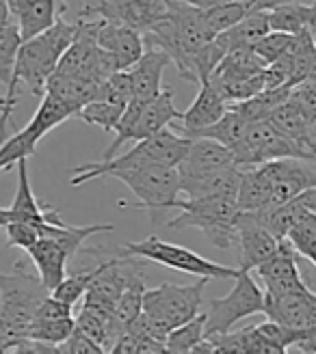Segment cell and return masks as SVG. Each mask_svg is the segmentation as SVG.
<instances>
[{
	"label": "cell",
	"mask_w": 316,
	"mask_h": 354,
	"mask_svg": "<svg viewBox=\"0 0 316 354\" xmlns=\"http://www.w3.org/2000/svg\"><path fill=\"white\" fill-rule=\"evenodd\" d=\"M76 32H78V22H65L61 15L48 30L37 35V37L22 41L15 59L11 84L7 86L5 93V109L0 111V143L5 140L9 119L17 104L15 97L17 84L24 82L33 91V95L44 97L48 91V80L57 72V65L63 57V52L74 41Z\"/></svg>",
	"instance_id": "6da1fadb"
},
{
	"label": "cell",
	"mask_w": 316,
	"mask_h": 354,
	"mask_svg": "<svg viewBox=\"0 0 316 354\" xmlns=\"http://www.w3.org/2000/svg\"><path fill=\"white\" fill-rule=\"evenodd\" d=\"M191 138L180 136L171 132L169 128H163L161 132H156L148 138L137 140V145L121 153L113 156L109 160H98V162H85L74 167L72 171V186H80L96 177H111L115 171H124V169H137V167H146V165H167V167H178L182 162L184 153L188 151Z\"/></svg>",
	"instance_id": "7a4b0ae2"
},
{
	"label": "cell",
	"mask_w": 316,
	"mask_h": 354,
	"mask_svg": "<svg viewBox=\"0 0 316 354\" xmlns=\"http://www.w3.org/2000/svg\"><path fill=\"white\" fill-rule=\"evenodd\" d=\"M210 279L200 277L198 283L178 286L161 283L158 288H148L143 296V320L154 337L163 339L167 335L204 311V288Z\"/></svg>",
	"instance_id": "3957f363"
},
{
	"label": "cell",
	"mask_w": 316,
	"mask_h": 354,
	"mask_svg": "<svg viewBox=\"0 0 316 354\" xmlns=\"http://www.w3.org/2000/svg\"><path fill=\"white\" fill-rule=\"evenodd\" d=\"M169 209H180V214L167 221L169 229L198 227L217 249L227 251L236 246V221L238 203L225 197H200V199H173Z\"/></svg>",
	"instance_id": "277c9868"
},
{
	"label": "cell",
	"mask_w": 316,
	"mask_h": 354,
	"mask_svg": "<svg viewBox=\"0 0 316 354\" xmlns=\"http://www.w3.org/2000/svg\"><path fill=\"white\" fill-rule=\"evenodd\" d=\"M113 255L119 257H137V259H148L154 263H161L165 268L206 277V279H236L238 268H230V266H221L217 261H210L198 253H193L180 244H171L161 240L156 234H150L141 242H128L124 246L113 251Z\"/></svg>",
	"instance_id": "5b68a950"
},
{
	"label": "cell",
	"mask_w": 316,
	"mask_h": 354,
	"mask_svg": "<svg viewBox=\"0 0 316 354\" xmlns=\"http://www.w3.org/2000/svg\"><path fill=\"white\" fill-rule=\"evenodd\" d=\"M50 296L40 274L26 270L24 261L13 263L9 274L0 272V307L17 337H28V328L40 305Z\"/></svg>",
	"instance_id": "8992f818"
},
{
	"label": "cell",
	"mask_w": 316,
	"mask_h": 354,
	"mask_svg": "<svg viewBox=\"0 0 316 354\" xmlns=\"http://www.w3.org/2000/svg\"><path fill=\"white\" fill-rule=\"evenodd\" d=\"M111 177L124 182L137 201H119L121 207H137V209H146L154 214H161L167 212L173 199H178V194L182 192L180 186V171L178 167H167V165H146V167H137V169H124V171H115Z\"/></svg>",
	"instance_id": "52a82bcc"
},
{
	"label": "cell",
	"mask_w": 316,
	"mask_h": 354,
	"mask_svg": "<svg viewBox=\"0 0 316 354\" xmlns=\"http://www.w3.org/2000/svg\"><path fill=\"white\" fill-rule=\"evenodd\" d=\"M258 313H265V292L249 270H240L230 294L206 303V337L230 333L236 322Z\"/></svg>",
	"instance_id": "ba28073f"
},
{
	"label": "cell",
	"mask_w": 316,
	"mask_h": 354,
	"mask_svg": "<svg viewBox=\"0 0 316 354\" xmlns=\"http://www.w3.org/2000/svg\"><path fill=\"white\" fill-rule=\"evenodd\" d=\"M232 153L238 169L260 167L271 160H279V158H306V160L316 162L314 156L304 145H299L284 132H279L269 119L252 121L247 134L232 149Z\"/></svg>",
	"instance_id": "9c48e42d"
},
{
	"label": "cell",
	"mask_w": 316,
	"mask_h": 354,
	"mask_svg": "<svg viewBox=\"0 0 316 354\" xmlns=\"http://www.w3.org/2000/svg\"><path fill=\"white\" fill-rule=\"evenodd\" d=\"M258 169L271 184V209L308 188H316V162L306 158H279Z\"/></svg>",
	"instance_id": "30bf717a"
},
{
	"label": "cell",
	"mask_w": 316,
	"mask_h": 354,
	"mask_svg": "<svg viewBox=\"0 0 316 354\" xmlns=\"http://www.w3.org/2000/svg\"><path fill=\"white\" fill-rule=\"evenodd\" d=\"M265 315L290 330L316 337V292L308 286L286 294L265 292Z\"/></svg>",
	"instance_id": "8fae6325"
},
{
	"label": "cell",
	"mask_w": 316,
	"mask_h": 354,
	"mask_svg": "<svg viewBox=\"0 0 316 354\" xmlns=\"http://www.w3.org/2000/svg\"><path fill=\"white\" fill-rule=\"evenodd\" d=\"M282 240L273 236L271 229L254 212H240L236 221V246L240 249V270H256L258 266L269 259Z\"/></svg>",
	"instance_id": "7c38bea8"
},
{
	"label": "cell",
	"mask_w": 316,
	"mask_h": 354,
	"mask_svg": "<svg viewBox=\"0 0 316 354\" xmlns=\"http://www.w3.org/2000/svg\"><path fill=\"white\" fill-rule=\"evenodd\" d=\"M297 257H299V253L292 249V244L288 240H282L277 251L258 266L256 272L260 281L265 283L267 294H286L306 288L299 266H297Z\"/></svg>",
	"instance_id": "4fadbf2b"
},
{
	"label": "cell",
	"mask_w": 316,
	"mask_h": 354,
	"mask_svg": "<svg viewBox=\"0 0 316 354\" xmlns=\"http://www.w3.org/2000/svg\"><path fill=\"white\" fill-rule=\"evenodd\" d=\"M98 44L111 52L121 69H130L146 52L143 32L121 20H111V17H102Z\"/></svg>",
	"instance_id": "5bb4252c"
},
{
	"label": "cell",
	"mask_w": 316,
	"mask_h": 354,
	"mask_svg": "<svg viewBox=\"0 0 316 354\" xmlns=\"http://www.w3.org/2000/svg\"><path fill=\"white\" fill-rule=\"evenodd\" d=\"M227 167H236L232 149L217 143L215 138L198 136L191 138L188 151L178 165V171H180V180H193V177L210 175Z\"/></svg>",
	"instance_id": "9a60e30c"
},
{
	"label": "cell",
	"mask_w": 316,
	"mask_h": 354,
	"mask_svg": "<svg viewBox=\"0 0 316 354\" xmlns=\"http://www.w3.org/2000/svg\"><path fill=\"white\" fill-rule=\"evenodd\" d=\"M171 65V57L165 50L148 46L146 52L141 55L128 72L132 78V93L134 100H152L163 91V72Z\"/></svg>",
	"instance_id": "2e32d148"
},
{
	"label": "cell",
	"mask_w": 316,
	"mask_h": 354,
	"mask_svg": "<svg viewBox=\"0 0 316 354\" xmlns=\"http://www.w3.org/2000/svg\"><path fill=\"white\" fill-rule=\"evenodd\" d=\"M167 11L169 0H104L98 15L121 20L146 32L154 22L165 17Z\"/></svg>",
	"instance_id": "e0dca14e"
},
{
	"label": "cell",
	"mask_w": 316,
	"mask_h": 354,
	"mask_svg": "<svg viewBox=\"0 0 316 354\" xmlns=\"http://www.w3.org/2000/svg\"><path fill=\"white\" fill-rule=\"evenodd\" d=\"M227 111V102L223 100V95L217 91V86L206 80L200 84V93L188 106V111L182 113V132L188 138H195L204 128L217 123L223 113Z\"/></svg>",
	"instance_id": "ac0fdd59"
},
{
	"label": "cell",
	"mask_w": 316,
	"mask_h": 354,
	"mask_svg": "<svg viewBox=\"0 0 316 354\" xmlns=\"http://www.w3.org/2000/svg\"><path fill=\"white\" fill-rule=\"evenodd\" d=\"M9 214H11V221H35V223L63 221L59 209L50 205H40L37 199H35V192L28 180V158L17 162V190H15L13 203L9 207Z\"/></svg>",
	"instance_id": "d6986e66"
},
{
	"label": "cell",
	"mask_w": 316,
	"mask_h": 354,
	"mask_svg": "<svg viewBox=\"0 0 316 354\" xmlns=\"http://www.w3.org/2000/svg\"><path fill=\"white\" fill-rule=\"evenodd\" d=\"M26 253H28L30 261L35 263V268H37L42 283L52 294V290L67 277L65 274L67 261H69L67 253L61 249L59 242H55L52 238H46V236H42Z\"/></svg>",
	"instance_id": "ffe728a7"
},
{
	"label": "cell",
	"mask_w": 316,
	"mask_h": 354,
	"mask_svg": "<svg viewBox=\"0 0 316 354\" xmlns=\"http://www.w3.org/2000/svg\"><path fill=\"white\" fill-rule=\"evenodd\" d=\"M308 212H316V188H308L299 192L290 201L265 212V214H260V218L265 221V225L271 229L277 240H286L290 227L304 214H308Z\"/></svg>",
	"instance_id": "44dd1931"
},
{
	"label": "cell",
	"mask_w": 316,
	"mask_h": 354,
	"mask_svg": "<svg viewBox=\"0 0 316 354\" xmlns=\"http://www.w3.org/2000/svg\"><path fill=\"white\" fill-rule=\"evenodd\" d=\"M173 95L175 93L171 86H163L161 93L143 104L141 117H139V123H137V140L148 138L156 132H161L163 128H167L171 121L182 119V113L175 109V104H173Z\"/></svg>",
	"instance_id": "7402d4cb"
},
{
	"label": "cell",
	"mask_w": 316,
	"mask_h": 354,
	"mask_svg": "<svg viewBox=\"0 0 316 354\" xmlns=\"http://www.w3.org/2000/svg\"><path fill=\"white\" fill-rule=\"evenodd\" d=\"M269 30H271L269 13L267 11H252V13L245 15L238 24H234L232 28L219 32L215 37V41L221 46V50L227 55V52L238 50V48H254Z\"/></svg>",
	"instance_id": "603a6c76"
},
{
	"label": "cell",
	"mask_w": 316,
	"mask_h": 354,
	"mask_svg": "<svg viewBox=\"0 0 316 354\" xmlns=\"http://www.w3.org/2000/svg\"><path fill=\"white\" fill-rule=\"evenodd\" d=\"M40 234L46 238H52L55 242H59L61 249L67 253V257L72 259L80 249L87 238H91L96 234H104V232H113L111 223H102V225H67L65 221L52 223V221H42L37 223Z\"/></svg>",
	"instance_id": "cb8c5ba5"
},
{
	"label": "cell",
	"mask_w": 316,
	"mask_h": 354,
	"mask_svg": "<svg viewBox=\"0 0 316 354\" xmlns=\"http://www.w3.org/2000/svg\"><path fill=\"white\" fill-rule=\"evenodd\" d=\"M65 11H67L65 0H37V3H33L24 11L13 15L17 26H20L22 41L37 37V35L48 30Z\"/></svg>",
	"instance_id": "d4e9b609"
},
{
	"label": "cell",
	"mask_w": 316,
	"mask_h": 354,
	"mask_svg": "<svg viewBox=\"0 0 316 354\" xmlns=\"http://www.w3.org/2000/svg\"><path fill=\"white\" fill-rule=\"evenodd\" d=\"M240 186H238V209L254 212V214H265L271 209V184L258 167L240 169Z\"/></svg>",
	"instance_id": "484cf974"
},
{
	"label": "cell",
	"mask_w": 316,
	"mask_h": 354,
	"mask_svg": "<svg viewBox=\"0 0 316 354\" xmlns=\"http://www.w3.org/2000/svg\"><path fill=\"white\" fill-rule=\"evenodd\" d=\"M100 91V82L87 76H69V74H59L55 72L48 80V91L46 93H55L61 100H65L69 106H74L76 115L82 106L96 100Z\"/></svg>",
	"instance_id": "4316f807"
},
{
	"label": "cell",
	"mask_w": 316,
	"mask_h": 354,
	"mask_svg": "<svg viewBox=\"0 0 316 354\" xmlns=\"http://www.w3.org/2000/svg\"><path fill=\"white\" fill-rule=\"evenodd\" d=\"M72 117H76L74 106H69L65 100H61L55 93H46L42 97L40 109L35 111L33 119L26 123V128L42 140L50 130H55L57 126H61L63 121L72 119Z\"/></svg>",
	"instance_id": "83f0119b"
},
{
	"label": "cell",
	"mask_w": 316,
	"mask_h": 354,
	"mask_svg": "<svg viewBox=\"0 0 316 354\" xmlns=\"http://www.w3.org/2000/svg\"><path fill=\"white\" fill-rule=\"evenodd\" d=\"M269 121L273 123V126L284 132L286 136H290L292 140H297L299 145H304L316 160V153L310 145V130H308V117L304 115V111L299 109V104H297L295 100H286L282 106H277V109L273 111V115L269 117Z\"/></svg>",
	"instance_id": "f1b7e54d"
},
{
	"label": "cell",
	"mask_w": 316,
	"mask_h": 354,
	"mask_svg": "<svg viewBox=\"0 0 316 354\" xmlns=\"http://www.w3.org/2000/svg\"><path fill=\"white\" fill-rule=\"evenodd\" d=\"M290 91H292V86H288V84L275 86V88H262V91L256 93L254 97L243 100V102H234L230 106L236 109L249 123L252 121H265L273 115V111L277 109V106H282L290 97Z\"/></svg>",
	"instance_id": "f546056e"
},
{
	"label": "cell",
	"mask_w": 316,
	"mask_h": 354,
	"mask_svg": "<svg viewBox=\"0 0 316 354\" xmlns=\"http://www.w3.org/2000/svg\"><path fill=\"white\" fill-rule=\"evenodd\" d=\"M247 128H249V121L245 119L236 109H232V106L227 104V111L223 113V117L217 123H213V126L204 128L198 136L215 138L217 143L225 145L227 149H234L245 138V134H247Z\"/></svg>",
	"instance_id": "4dcf8cb0"
},
{
	"label": "cell",
	"mask_w": 316,
	"mask_h": 354,
	"mask_svg": "<svg viewBox=\"0 0 316 354\" xmlns=\"http://www.w3.org/2000/svg\"><path fill=\"white\" fill-rule=\"evenodd\" d=\"M20 46H22L20 26H17L15 17H11V20L0 24V84L5 86L11 84Z\"/></svg>",
	"instance_id": "1f68e13d"
},
{
	"label": "cell",
	"mask_w": 316,
	"mask_h": 354,
	"mask_svg": "<svg viewBox=\"0 0 316 354\" xmlns=\"http://www.w3.org/2000/svg\"><path fill=\"white\" fill-rule=\"evenodd\" d=\"M312 11H314V3L312 5H282V7H275V9L267 11L269 13V26H271V30H282V32L297 35V32L310 28Z\"/></svg>",
	"instance_id": "d6a6232c"
},
{
	"label": "cell",
	"mask_w": 316,
	"mask_h": 354,
	"mask_svg": "<svg viewBox=\"0 0 316 354\" xmlns=\"http://www.w3.org/2000/svg\"><path fill=\"white\" fill-rule=\"evenodd\" d=\"M206 311H202L200 315H195L193 320L175 326L167 337H165V346L167 352H175V354H184V352H193L198 344H202L206 339Z\"/></svg>",
	"instance_id": "836d02e7"
},
{
	"label": "cell",
	"mask_w": 316,
	"mask_h": 354,
	"mask_svg": "<svg viewBox=\"0 0 316 354\" xmlns=\"http://www.w3.org/2000/svg\"><path fill=\"white\" fill-rule=\"evenodd\" d=\"M40 138L35 136L28 128H22L7 140L0 143V171H9L13 165H17L24 158H30L37 151Z\"/></svg>",
	"instance_id": "e575fe53"
},
{
	"label": "cell",
	"mask_w": 316,
	"mask_h": 354,
	"mask_svg": "<svg viewBox=\"0 0 316 354\" xmlns=\"http://www.w3.org/2000/svg\"><path fill=\"white\" fill-rule=\"evenodd\" d=\"M124 111H126V106L113 104L109 100H94L87 106H82L76 117L85 123H89V126L102 128L104 132H115Z\"/></svg>",
	"instance_id": "d590c367"
},
{
	"label": "cell",
	"mask_w": 316,
	"mask_h": 354,
	"mask_svg": "<svg viewBox=\"0 0 316 354\" xmlns=\"http://www.w3.org/2000/svg\"><path fill=\"white\" fill-rule=\"evenodd\" d=\"M111 352H115V354H119V352L121 354H161V352H167V346L163 339L154 337L150 333L126 328Z\"/></svg>",
	"instance_id": "8d00e7d4"
},
{
	"label": "cell",
	"mask_w": 316,
	"mask_h": 354,
	"mask_svg": "<svg viewBox=\"0 0 316 354\" xmlns=\"http://www.w3.org/2000/svg\"><path fill=\"white\" fill-rule=\"evenodd\" d=\"M247 13H252V11H249L247 5H245V0H232V3L204 9L206 24H208L210 30L215 32V37H217L219 32H223L227 28H232L234 24H238Z\"/></svg>",
	"instance_id": "74e56055"
},
{
	"label": "cell",
	"mask_w": 316,
	"mask_h": 354,
	"mask_svg": "<svg viewBox=\"0 0 316 354\" xmlns=\"http://www.w3.org/2000/svg\"><path fill=\"white\" fill-rule=\"evenodd\" d=\"M146 290H148L146 288V281H143L141 274H139V277H134L128 283L126 290L121 292V296L117 300V315H119V320L124 322L126 326L143 313V296H146Z\"/></svg>",
	"instance_id": "f35d334b"
},
{
	"label": "cell",
	"mask_w": 316,
	"mask_h": 354,
	"mask_svg": "<svg viewBox=\"0 0 316 354\" xmlns=\"http://www.w3.org/2000/svg\"><path fill=\"white\" fill-rule=\"evenodd\" d=\"M286 240L301 257L310 259L316 253V212H308L297 221L290 227Z\"/></svg>",
	"instance_id": "ab89813d"
},
{
	"label": "cell",
	"mask_w": 316,
	"mask_h": 354,
	"mask_svg": "<svg viewBox=\"0 0 316 354\" xmlns=\"http://www.w3.org/2000/svg\"><path fill=\"white\" fill-rule=\"evenodd\" d=\"M98 270H100V266H96L94 270H82V272H76V274H67L59 283V286L52 290V296L74 307L78 300L85 296V292L89 290V286H91L94 277L98 274Z\"/></svg>",
	"instance_id": "60d3db41"
},
{
	"label": "cell",
	"mask_w": 316,
	"mask_h": 354,
	"mask_svg": "<svg viewBox=\"0 0 316 354\" xmlns=\"http://www.w3.org/2000/svg\"><path fill=\"white\" fill-rule=\"evenodd\" d=\"M292 41H295V35H290V32L269 30V32L265 35V37H262V39L254 46V50H256V55L269 65V63L277 61L279 57H284L286 52L290 50Z\"/></svg>",
	"instance_id": "b9f144b4"
},
{
	"label": "cell",
	"mask_w": 316,
	"mask_h": 354,
	"mask_svg": "<svg viewBox=\"0 0 316 354\" xmlns=\"http://www.w3.org/2000/svg\"><path fill=\"white\" fill-rule=\"evenodd\" d=\"M5 232H7V246H15V249L22 251H28L42 238L40 227L35 221H9Z\"/></svg>",
	"instance_id": "7bdbcfd3"
},
{
	"label": "cell",
	"mask_w": 316,
	"mask_h": 354,
	"mask_svg": "<svg viewBox=\"0 0 316 354\" xmlns=\"http://www.w3.org/2000/svg\"><path fill=\"white\" fill-rule=\"evenodd\" d=\"M59 352H67V354H100L104 352V348L94 342L89 335H85L82 330L74 328V333L59 346Z\"/></svg>",
	"instance_id": "ee69618b"
},
{
	"label": "cell",
	"mask_w": 316,
	"mask_h": 354,
	"mask_svg": "<svg viewBox=\"0 0 316 354\" xmlns=\"http://www.w3.org/2000/svg\"><path fill=\"white\" fill-rule=\"evenodd\" d=\"M20 339L22 337H17V335L11 330L9 322L5 320V315H3V307H0V352H15Z\"/></svg>",
	"instance_id": "f6af8a7d"
},
{
	"label": "cell",
	"mask_w": 316,
	"mask_h": 354,
	"mask_svg": "<svg viewBox=\"0 0 316 354\" xmlns=\"http://www.w3.org/2000/svg\"><path fill=\"white\" fill-rule=\"evenodd\" d=\"M316 0H245L249 11H271L282 5H312Z\"/></svg>",
	"instance_id": "bcb514c9"
},
{
	"label": "cell",
	"mask_w": 316,
	"mask_h": 354,
	"mask_svg": "<svg viewBox=\"0 0 316 354\" xmlns=\"http://www.w3.org/2000/svg\"><path fill=\"white\" fill-rule=\"evenodd\" d=\"M85 3V9L80 11V17H94L98 15L100 7L104 5V0H82Z\"/></svg>",
	"instance_id": "7dc6e473"
},
{
	"label": "cell",
	"mask_w": 316,
	"mask_h": 354,
	"mask_svg": "<svg viewBox=\"0 0 316 354\" xmlns=\"http://www.w3.org/2000/svg\"><path fill=\"white\" fill-rule=\"evenodd\" d=\"M184 3H188L193 7H200V9H210V7H217V5L232 3V0H184Z\"/></svg>",
	"instance_id": "c3c4849f"
},
{
	"label": "cell",
	"mask_w": 316,
	"mask_h": 354,
	"mask_svg": "<svg viewBox=\"0 0 316 354\" xmlns=\"http://www.w3.org/2000/svg\"><path fill=\"white\" fill-rule=\"evenodd\" d=\"M33 3H37V0H9L11 15H17V13H20V11H24L26 7H30Z\"/></svg>",
	"instance_id": "681fc988"
},
{
	"label": "cell",
	"mask_w": 316,
	"mask_h": 354,
	"mask_svg": "<svg viewBox=\"0 0 316 354\" xmlns=\"http://www.w3.org/2000/svg\"><path fill=\"white\" fill-rule=\"evenodd\" d=\"M11 7H9V0H0V24L11 20Z\"/></svg>",
	"instance_id": "f907efd6"
},
{
	"label": "cell",
	"mask_w": 316,
	"mask_h": 354,
	"mask_svg": "<svg viewBox=\"0 0 316 354\" xmlns=\"http://www.w3.org/2000/svg\"><path fill=\"white\" fill-rule=\"evenodd\" d=\"M9 221H11V214H9V207L5 209V207H0V227H7L9 225Z\"/></svg>",
	"instance_id": "816d5d0a"
},
{
	"label": "cell",
	"mask_w": 316,
	"mask_h": 354,
	"mask_svg": "<svg viewBox=\"0 0 316 354\" xmlns=\"http://www.w3.org/2000/svg\"><path fill=\"white\" fill-rule=\"evenodd\" d=\"M310 30L316 32V3H314V11H312V22H310Z\"/></svg>",
	"instance_id": "f5cc1de1"
},
{
	"label": "cell",
	"mask_w": 316,
	"mask_h": 354,
	"mask_svg": "<svg viewBox=\"0 0 316 354\" xmlns=\"http://www.w3.org/2000/svg\"><path fill=\"white\" fill-rule=\"evenodd\" d=\"M5 109V97H0V111Z\"/></svg>",
	"instance_id": "db71d44e"
},
{
	"label": "cell",
	"mask_w": 316,
	"mask_h": 354,
	"mask_svg": "<svg viewBox=\"0 0 316 354\" xmlns=\"http://www.w3.org/2000/svg\"><path fill=\"white\" fill-rule=\"evenodd\" d=\"M310 261H312V263H314V266H316V253H314V255H312V257H310Z\"/></svg>",
	"instance_id": "11a10c76"
},
{
	"label": "cell",
	"mask_w": 316,
	"mask_h": 354,
	"mask_svg": "<svg viewBox=\"0 0 316 354\" xmlns=\"http://www.w3.org/2000/svg\"><path fill=\"white\" fill-rule=\"evenodd\" d=\"M314 41H316V32H314Z\"/></svg>",
	"instance_id": "9f6ffc18"
}]
</instances>
